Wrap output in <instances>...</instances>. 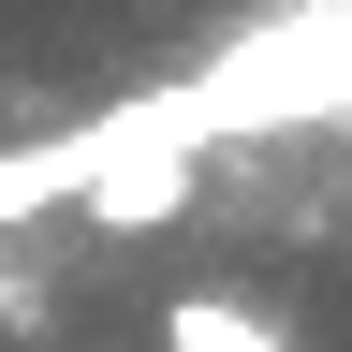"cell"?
<instances>
[{"label": "cell", "mask_w": 352, "mask_h": 352, "mask_svg": "<svg viewBox=\"0 0 352 352\" xmlns=\"http://www.w3.org/2000/svg\"><path fill=\"white\" fill-rule=\"evenodd\" d=\"M206 132H352V0H294L191 74Z\"/></svg>", "instance_id": "cell-1"}, {"label": "cell", "mask_w": 352, "mask_h": 352, "mask_svg": "<svg viewBox=\"0 0 352 352\" xmlns=\"http://www.w3.org/2000/svg\"><path fill=\"white\" fill-rule=\"evenodd\" d=\"M0 323H30V279H15V250H0Z\"/></svg>", "instance_id": "cell-3"}, {"label": "cell", "mask_w": 352, "mask_h": 352, "mask_svg": "<svg viewBox=\"0 0 352 352\" xmlns=\"http://www.w3.org/2000/svg\"><path fill=\"white\" fill-rule=\"evenodd\" d=\"M162 352H294L264 308H235V294H176L162 308Z\"/></svg>", "instance_id": "cell-2"}]
</instances>
